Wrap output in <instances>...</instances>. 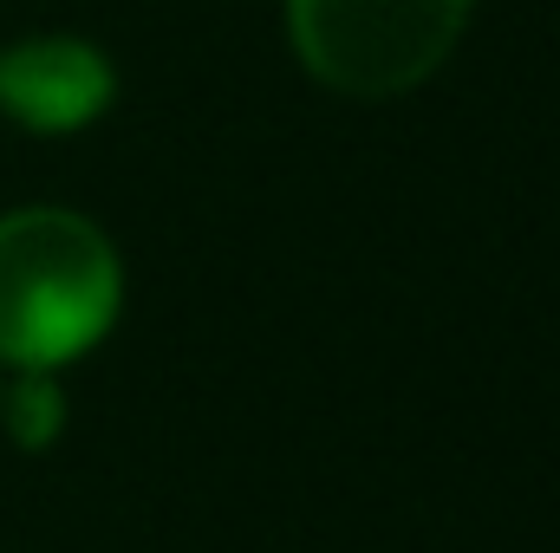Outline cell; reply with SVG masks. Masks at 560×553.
<instances>
[{"instance_id": "1", "label": "cell", "mask_w": 560, "mask_h": 553, "mask_svg": "<svg viewBox=\"0 0 560 553\" xmlns=\"http://www.w3.org/2000/svg\"><path fill=\"white\" fill-rule=\"evenodd\" d=\"M118 255L72 209L0 215V358L59 372L118 319Z\"/></svg>"}, {"instance_id": "3", "label": "cell", "mask_w": 560, "mask_h": 553, "mask_svg": "<svg viewBox=\"0 0 560 553\" xmlns=\"http://www.w3.org/2000/svg\"><path fill=\"white\" fill-rule=\"evenodd\" d=\"M105 98H112V66L85 39L39 33L0 59V105L26 131H79L105 111Z\"/></svg>"}, {"instance_id": "2", "label": "cell", "mask_w": 560, "mask_h": 553, "mask_svg": "<svg viewBox=\"0 0 560 553\" xmlns=\"http://www.w3.org/2000/svg\"><path fill=\"white\" fill-rule=\"evenodd\" d=\"M469 0H287L306 72L346 98H398L463 39Z\"/></svg>"}, {"instance_id": "4", "label": "cell", "mask_w": 560, "mask_h": 553, "mask_svg": "<svg viewBox=\"0 0 560 553\" xmlns=\"http://www.w3.org/2000/svg\"><path fill=\"white\" fill-rule=\"evenodd\" d=\"M66 423V398H59V378L52 372H20L13 398H7V430L20 449H46Z\"/></svg>"}]
</instances>
